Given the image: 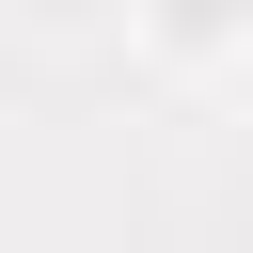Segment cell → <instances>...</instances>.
<instances>
[{
    "label": "cell",
    "mask_w": 253,
    "mask_h": 253,
    "mask_svg": "<svg viewBox=\"0 0 253 253\" xmlns=\"http://www.w3.org/2000/svg\"><path fill=\"white\" fill-rule=\"evenodd\" d=\"M158 32H174V47H206V32H237V0H158Z\"/></svg>",
    "instance_id": "6da1fadb"
}]
</instances>
